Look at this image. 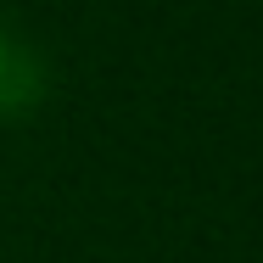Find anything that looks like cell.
Masks as SVG:
<instances>
[{
	"label": "cell",
	"mask_w": 263,
	"mask_h": 263,
	"mask_svg": "<svg viewBox=\"0 0 263 263\" xmlns=\"http://www.w3.org/2000/svg\"><path fill=\"white\" fill-rule=\"evenodd\" d=\"M23 67H28V62H23V56L11 51L6 40H0V106H11L17 96L28 101V90H23Z\"/></svg>",
	"instance_id": "obj_1"
}]
</instances>
